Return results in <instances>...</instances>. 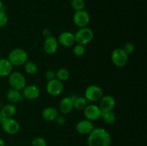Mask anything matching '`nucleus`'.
I'll list each match as a JSON object with an SVG mask.
<instances>
[{"label":"nucleus","instance_id":"11","mask_svg":"<svg viewBox=\"0 0 147 146\" xmlns=\"http://www.w3.org/2000/svg\"><path fill=\"white\" fill-rule=\"evenodd\" d=\"M116 106V100L111 94L103 95L99 100V106L102 112L113 111Z\"/></svg>","mask_w":147,"mask_h":146},{"label":"nucleus","instance_id":"16","mask_svg":"<svg viewBox=\"0 0 147 146\" xmlns=\"http://www.w3.org/2000/svg\"><path fill=\"white\" fill-rule=\"evenodd\" d=\"M76 131L80 135H89L94 129L92 121L88 120H82L76 124Z\"/></svg>","mask_w":147,"mask_h":146},{"label":"nucleus","instance_id":"8","mask_svg":"<svg viewBox=\"0 0 147 146\" xmlns=\"http://www.w3.org/2000/svg\"><path fill=\"white\" fill-rule=\"evenodd\" d=\"M73 20L74 24L79 28L86 27L90 22V14L84 9L76 11L73 17Z\"/></svg>","mask_w":147,"mask_h":146},{"label":"nucleus","instance_id":"31","mask_svg":"<svg viewBox=\"0 0 147 146\" xmlns=\"http://www.w3.org/2000/svg\"><path fill=\"white\" fill-rule=\"evenodd\" d=\"M55 120L56 122H57V124L60 125H63L65 124L66 123V119L64 115H59L57 117V118L55 119Z\"/></svg>","mask_w":147,"mask_h":146},{"label":"nucleus","instance_id":"22","mask_svg":"<svg viewBox=\"0 0 147 146\" xmlns=\"http://www.w3.org/2000/svg\"><path fill=\"white\" fill-rule=\"evenodd\" d=\"M24 71L27 74L32 75L35 74L38 71V67L37 64L34 63V62L32 61H27L24 63Z\"/></svg>","mask_w":147,"mask_h":146},{"label":"nucleus","instance_id":"6","mask_svg":"<svg viewBox=\"0 0 147 146\" xmlns=\"http://www.w3.org/2000/svg\"><path fill=\"white\" fill-rule=\"evenodd\" d=\"M129 56L122 48H116L111 53V61L117 67H123L127 64Z\"/></svg>","mask_w":147,"mask_h":146},{"label":"nucleus","instance_id":"28","mask_svg":"<svg viewBox=\"0 0 147 146\" xmlns=\"http://www.w3.org/2000/svg\"><path fill=\"white\" fill-rule=\"evenodd\" d=\"M32 146H47V142L41 137H37L33 139Z\"/></svg>","mask_w":147,"mask_h":146},{"label":"nucleus","instance_id":"29","mask_svg":"<svg viewBox=\"0 0 147 146\" xmlns=\"http://www.w3.org/2000/svg\"><path fill=\"white\" fill-rule=\"evenodd\" d=\"M8 16L4 10H0V27H3L8 23Z\"/></svg>","mask_w":147,"mask_h":146},{"label":"nucleus","instance_id":"24","mask_svg":"<svg viewBox=\"0 0 147 146\" xmlns=\"http://www.w3.org/2000/svg\"><path fill=\"white\" fill-rule=\"evenodd\" d=\"M70 77V72L65 68H60L56 72V79L61 82L66 81Z\"/></svg>","mask_w":147,"mask_h":146},{"label":"nucleus","instance_id":"36","mask_svg":"<svg viewBox=\"0 0 147 146\" xmlns=\"http://www.w3.org/2000/svg\"><path fill=\"white\" fill-rule=\"evenodd\" d=\"M1 103H0V110H1Z\"/></svg>","mask_w":147,"mask_h":146},{"label":"nucleus","instance_id":"30","mask_svg":"<svg viewBox=\"0 0 147 146\" xmlns=\"http://www.w3.org/2000/svg\"><path fill=\"white\" fill-rule=\"evenodd\" d=\"M45 77L48 81L56 78V72L53 70H48L45 73Z\"/></svg>","mask_w":147,"mask_h":146},{"label":"nucleus","instance_id":"1","mask_svg":"<svg viewBox=\"0 0 147 146\" xmlns=\"http://www.w3.org/2000/svg\"><path fill=\"white\" fill-rule=\"evenodd\" d=\"M88 146H110L111 137L109 132L102 127H94L88 137Z\"/></svg>","mask_w":147,"mask_h":146},{"label":"nucleus","instance_id":"18","mask_svg":"<svg viewBox=\"0 0 147 146\" xmlns=\"http://www.w3.org/2000/svg\"><path fill=\"white\" fill-rule=\"evenodd\" d=\"M13 66L7 59H0V77H7L12 72Z\"/></svg>","mask_w":147,"mask_h":146},{"label":"nucleus","instance_id":"2","mask_svg":"<svg viewBox=\"0 0 147 146\" xmlns=\"http://www.w3.org/2000/svg\"><path fill=\"white\" fill-rule=\"evenodd\" d=\"M7 60L12 66H21L24 64L28 60V54L22 48L14 49L9 52Z\"/></svg>","mask_w":147,"mask_h":146},{"label":"nucleus","instance_id":"27","mask_svg":"<svg viewBox=\"0 0 147 146\" xmlns=\"http://www.w3.org/2000/svg\"><path fill=\"white\" fill-rule=\"evenodd\" d=\"M127 55L133 54L136 50V47L132 42H127L124 44L123 47L122 48Z\"/></svg>","mask_w":147,"mask_h":146},{"label":"nucleus","instance_id":"23","mask_svg":"<svg viewBox=\"0 0 147 146\" xmlns=\"http://www.w3.org/2000/svg\"><path fill=\"white\" fill-rule=\"evenodd\" d=\"M87 100L85 97H76L73 102V107L75 109L78 110H82L87 105Z\"/></svg>","mask_w":147,"mask_h":146},{"label":"nucleus","instance_id":"34","mask_svg":"<svg viewBox=\"0 0 147 146\" xmlns=\"http://www.w3.org/2000/svg\"><path fill=\"white\" fill-rule=\"evenodd\" d=\"M0 10H3V2L1 0H0Z\"/></svg>","mask_w":147,"mask_h":146},{"label":"nucleus","instance_id":"26","mask_svg":"<svg viewBox=\"0 0 147 146\" xmlns=\"http://www.w3.org/2000/svg\"><path fill=\"white\" fill-rule=\"evenodd\" d=\"M73 53L77 57H81L86 52V48H85V46L81 45V44H76V45L73 47Z\"/></svg>","mask_w":147,"mask_h":146},{"label":"nucleus","instance_id":"14","mask_svg":"<svg viewBox=\"0 0 147 146\" xmlns=\"http://www.w3.org/2000/svg\"><path fill=\"white\" fill-rule=\"evenodd\" d=\"M76 97H65L62 99L59 104V110L63 115H67L73 110L74 108L73 107V102L74 99Z\"/></svg>","mask_w":147,"mask_h":146},{"label":"nucleus","instance_id":"4","mask_svg":"<svg viewBox=\"0 0 147 146\" xmlns=\"http://www.w3.org/2000/svg\"><path fill=\"white\" fill-rule=\"evenodd\" d=\"M9 83L12 89L22 91L27 85L25 77L19 72H13L9 75Z\"/></svg>","mask_w":147,"mask_h":146},{"label":"nucleus","instance_id":"32","mask_svg":"<svg viewBox=\"0 0 147 146\" xmlns=\"http://www.w3.org/2000/svg\"><path fill=\"white\" fill-rule=\"evenodd\" d=\"M42 36L45 38H47V37L51 36V31H50V30L48 29H43L42 31Z\"/></svg>","mask_w":147,"mask_h":146},{"label":"nucleus","instance_id":"9","mask_svg":"<svg viewBox=\"0 0 147 146\" xmlns=\"http://www.w3.org/2000/svg\"><path fill=\"white\" fill-rule=\"evenodd\" d=\"M64 86L63 82L60 81L57 79H54L48 81L46 85L47 92L51 96H58L63 92Z\"/></svg>","mask_w":147,"mask_h":146},{"label":"nucleus","instance_id":"12","mask_svg":"<svg viewBox=\"0 0 147 146\" xmlns=\"http://www.w3.org/2000/svg\"><path fill=\"white\" fill-rule=\"evenodd\" d=\"M58 45L59 43L57 39H56L53 36H50L45 39L44 43H43V50L46 54H53L57 52Z\"/></svg>","mask_w":147,"mask_h":146},{"label":"nucleus","instance_id":"5","mask_svg":"<svg viewBox=\"0 0 147 146\" xmlns=\"http://www.w3.org/2000/svg\"><path fill=\"white\" fill-rule=\"evenodd\" d=\"M3 130L9 135H15L20 131V125L12 117H2L1 124Z\"/></svg>","mask_w":147,"mask_h":146},{"label":"nucleus","instance_id":"33","mask_svg":"<svg viewBox=\"0 0 147 146\" xmlns=\"http://www.w3.org/2000/svg\"><path fill=\"white\" fill-rule=\"evenodd\" d=\"M0 146H5L4 141L1 138H0Z\"/></svg>","mask_w":147,"mask_h":146},{"label":"nucleus","instance_id":"10","mask_svg":"<svg viewBox=\"0 0 147 146\" xmlns=\"http://www.w3.org/2000/svg\"><path fill=\"white\" fill-rule=\"evenodd\" d=\"M83 111H84V115L86 118L90 121L98 120L100 118L101 110L100 107L96 104H87L86 107L83 109Z\"/></svg>","mask_w":147,"mask_h":146},{"label":"nucleus","instance_id":"25","mask_svg":"<svg viewBox=\"0 0 147 146\" xmlns=\"http://www.w3.org/2000/svg\"><path fill=\"white\" fill-rule=\"evenodd\" d=\"M71 7L76 11L84 9L85 8L84 0H72Z\"/></svg>","mask_w":147,"mask_h":146},{"label":"nucleus","instance_id":"7","mask_svg":"<svg viewBox=\"0 0 147 146\" xmlns=\"http://www.w3.org/2000/svg\"><path fill=\"white\" fill-rule=\"evenodd\" d=\"M103 96V90L99 86L90 85L85 90V97L87 101L98 102Z\"/></svg>","mask_w":147,"mask_h":146},{"label":"nucleus","instance_id":"15","mask_svg":"<svg viewBox=\"0 0 147 146\" xmlns=\"http://www.w3.org/2000/svg\"><path fill=\"white\" fill-rule=\"evenodd\" d=\"M57 41L60 44L65 47H70L76 43L75 35L70 31H63L59 35Z\"/></svg>","mask_w":147,"mask_h":146},{"label":"nucleus","instance_id":"3","mask_svg":"<svg viewBox=\"0 0 147 146\" xmlns=\"http://www.w3.org/2000/svg\"><path fill=\"white\" fill-rule=\"evenodd\" d=\"M74 35L76 44H81L83 46L87 45L89 43L91 42L94 37L93 30L88 27L80 28Z\"/></svg>","mask_w":147,"mask_h":146},{"label":"nucleus","instance_id":"17","mask_svg":"<svg viewBox=\"0 0 147 146\" xmlns=\"http://www.w3.org/2000/svg\"><path fill=\"white\" fill-rule=\"evenodd\" d=\"M59 115V111L53 107H47L42 110V116L47 121H54Z\"/></svg>","mask_w":147,"mask_h":146},{"label":"nucleus","instance_id":"20","mask_svg":"<svg viewBox=\"0 0 147 146\" xmlns=\"http://www.w3.org/2000/svg\"><path fill=\"white\" fill-rule=\"evenodd\" d=\"M7 100L10 103H14L18 102L20 100H22V96L21 93H20V91H18V90H16L14 89H9V90L7 91Z\"/></svg>","mask_w":147,"mask_h":146},{"label":"nucleus","instance_id":"13","mask_svg":"<svg viewBox=\"0 0 147 146\" xmlns=\"http://www.w3.org/2000/svg\"><path fill=\"white\" fill-rule=\"evenodd\" d=\"M40 90L38 87L34 84L26 85L22 90V96L27 100H35L38 98Z\"/></svg>","mask_w":147,"mask_h":146},{"label":"nucleus","instance_id":"19","mask_svg":"<svg viewBox=\"0 0 147 146\" xmlns=\"http://www.w3.org/2000/svg\"><path fill=\"white\" fill-rule=\"evenodd\" d=\"M17 113V107L12 103H9L1 107L0 115L2 117H12Z\"/></svg>","mask_w":147,"mask_h":146},{"label":"nucleus","instance_id":"37","mask_svg":"<svg viewBox=\"0 0 147 146\" xmlns=\"http://www.w3.org/2000/svg\"><path fill=\"white\" fill-rule=\"evenodd\" d=\"M5 146H10V145H5Z\"/></svg>","mask_w":147,"mask_h":146},{"label":"nucleus","instance_id":"21","mask_svg":"<svg viewBox=\"0 0 147 146\" xmlns=\"http://www.w3.org/2000/svg\"><path fill=\"white\" fill-rule=\"evenodd\" d=\"M100 118L106 123V124L111 125L116 122V116L113 111H107V112H102Z\"/></svg>","mask_w":147,"mask_h":146},{"label":"nucleus","instance_id":"35","mask_svg":"<svg viewBox=\"0 0 147 146\" xmlns=\"http://www.w3.org/2000/svg\"><path fill=\"white\" fill-rule=\"evenodd\" d=\"M1 121H2V117H1V115H0V125H1Z\"/></svg>","mask_w":147,"mask_h":146}]
</instances>
